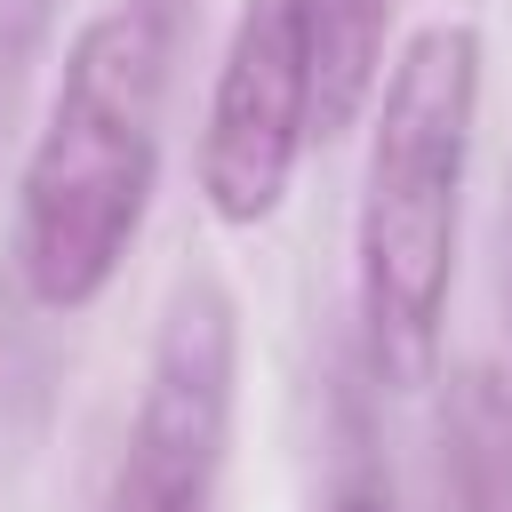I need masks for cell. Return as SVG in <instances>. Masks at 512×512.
Segmentation results:
<instances>
[{"instance_id":"3","label":"cell","mask_w":512,"mask_h":512,"mask_svg":"<svg viewBox=\"0 0 512 512\" xmlns=\"http://www.w3.org/2000/svg\"><path fill=\"white\" fill-rule=\"evenodd\" d=\"M240 424V304L224 272L184 264L144 336L136 400L96 512H216Z\"/></svg>"},{"instance_id":"10","label":"cell","mask_w":512,"mask_h":512,"mask_svg":"<svg viewBox=\"0 0 512 512\" xmlns=\"http://www.w3.org/2000/svg\"><path fill=\"white\" fill-rule=\"evenodd\" d=\"M144 8H160L168 24H192V0H144Z\"/></svg>"},{"instance_id":"7","label":"cell","mask_w":512,"mask_h":512,"mask_svg":"<svg viewBox=\"0 0 512 512\" xmlns=\"http://www.w3.org/2000/svg\"><path fill=\"white\" fill-rule=\"evenodd\" d=\"M320 512H400V504H392V472L376 464L368 424H360V408H352V400L336 408V448H328V488H320Z\"/></svg>"},{"instance_id":"2","label":"cell","mask_w":512,"mask_h":512,"mask_svg":"<svg viewBox=\"0 0 512 512\" xmlns=\"http://www.w3.org/2000/svg\"><path fill=\"white\" fill-rule=\"evenodd\" d=\"M176 48L184 24H168L144 0H104L56 64L8 216L16 280L56 320L104 304L144 240L160 192V144H168L160 120H168Z\"/></svg>"},{"instance_id":"5","label":"cell","mask_w":512,"mask_h":512,"mask_svg":"<svg viewBox=\"0 0 512 512\" xmlns=\"http://www.w3.org/2000/svg\"><path fill=\"white\" fill-rule=\"evenodd\" d=\"M440 504L512 512V376L464 360L440 392Z\"/></svg>"},{"instance_id":"6","label":"cell","mask_w":512,"mask_h":512,"mask_svg":"<svg viewBox=\"0 0 512 512\" xmlns=\"http://www.w3.org/2000/svg\"><path fill=\"white\" fill-rule=\"evenodd\" d=\"M392 8L400 0H320L312 32H320V144H336L384 88L392 64Z\"/></svg>"},{"instance_id":"8","label":"cell","mask_w":512,"mask_h":512,"mask_svg":"<svg viewBox=\"0 0 512 512\" xmlns=\"http://www.w3.org/2000/svg\"><path fill=\"white\" fill-rule=\"evenodd\" d=\"M56 8H64V0H0V112H8V96H16L24 64L48 48Z\"/></svg>"},{"instance_id":"4","label":"cell","mask_w":512,"mask_h":512,"mask_svg":"<svg viewBox=\"0 0 512 512\" xmlns=\"http://www.w3.org/2000/svg\"><path fill=\"white\" fill-rule=\"evenodd\" d=\"M320 0H240L224 56L208 72L200 104V144H192V184L208 224L224 232H264L320 144Z\"/></svg>"},{"instance_id":"1","label":"cell","mask_w":512,"mask_h":512,"mask_svg":"<svg viewBox=\"0 0 512 512\" xmlns=\"http://www.w3.org/2000/svg\"><path fill=\"white\" fill-rule=\"evenodd\" d=\"M488 96V40L472 16H424L368 104V152L352 192V336L360 376L384 392H424L448 344L456 240L472 136Z\"/></svg>"},{"instance_id":"9","label":"cell","mask_w":512,"mask_h":512,"mask_svg":"<svg viewBox=\"0 0 512 512\" xmlns=\"http://www.w3.org/2000/svg\"><path fill=\"white\" fill-rule=\"evenodd\" d=\"M496 296H504V352H512V168H504V216H496Z\"/></svg>"}]
</instances>
